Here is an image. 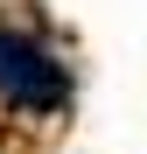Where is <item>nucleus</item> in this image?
<instances>
[{
    "instance_id": "1",
    "label": "nucleus",
    "mask_w": 147,
    "mask_h": 154,
    "mask_svg": "<svg viewBox=\"0 0 147 154\" xmlns=\"http://www.w3.org/2000/svg\"><path fill=\"white\" fill-rule=\"evenodd\" d=\"M0 98H7L14 112H56L70 98V70L49 56L35 35H21L0 21Z\"/></svg>"
}]
</instances>
